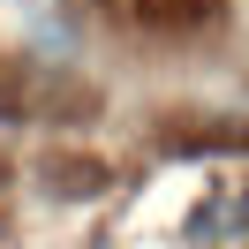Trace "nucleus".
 I'll use <instances>...</instances> for the list:
<instances>
[{
	"label": "nucleus",
	"mask_w": 249,
	"mask_h": 249,
	"mask_svg": "<svg viewBox=\"0 0 249 249\" xmlns=\"http://www.w3.org/2000/svg\"><path fill=\"white\" fill-rule=\"evenodd\" d=\"M249 227V196H219L212 212H196V242H227Z\"/></svg>",
	"instance_id": "f257e3e1"
}]
</instances>
